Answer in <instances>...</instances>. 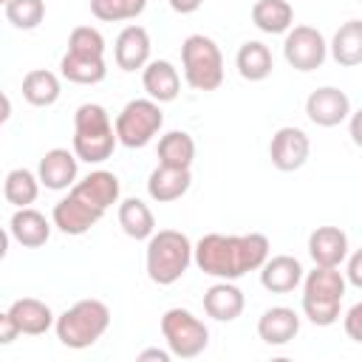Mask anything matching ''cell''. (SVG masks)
<instances>
[{"instance_id":"obj_1","label":"cell","mask_w":362,"mask_h":362,"mask_svg":"<svg viewBox=\"0 0 362 362\" xmlns=\"http://www.w3.org/2000/svg\"><path fill=\"white\" fill-rule=\"evenodd\" d=\"M272 243L260 232L249 235H221L209 232L195 243L192 263L218 280H240L249 272H260V266L269 260Z\"/></svg>"},{"instance_id":"obj_2","label":"cell","mask_w":362,"mask_h":362,"mask_svg":"<svg viewBox=\"0 0 362 362\" xmlns=\"http://www.w3.org/2000/svg\"><path fill=\"white\" fill-rule=\"evenodd\" d=\"M192 255H195V243L184 232L158 229L147 238V252H144L147 277L156 286H173L187 274Z\"/></svg>"},{"instance_id":"obj_3","label":"cell","mask_w":362,"mask_h":362,"mask_svg":"<svg viewBox=\"0 0 362 362\" xmlns=\"http://www.w3.org/2000/svg\"><path fill=\"white\" fill-rule=\"evenodd\" d=\"M119 144L116 124L110 122V113L96 105L85 102L74 113V153L85 164H102L113 156Z\"/></svg>"},{"instance_id":"obj_4","label":"cell","mask_w":362,"mask_h":362,"mask_svg":"<svg viewBox=\"0 0 362 362\" xmlns=\"http://www.w3.org/2000/svg\"><path fill=\"white\" fill-rule=\"evenodd\" d=\"M348 277L339 272V266H314L303 277V314L308 322L328 328L339 320L342 297H345Z\"/></svg>"},{"instance_id":"obj_5","label":"cell","mask_w":362,"mask_h":362,"mask_svg":"<svg viewBox=\"0 0 362 362\" xmlns=\"http://www.w3.org/2000/svg\"><path fill=\"white\" fill-rule=\"evenodd\" d=\"M107 328H110V308L93 297L76 300L71 308H65L57 317V325H54L57 339L74 351L96 345Z\"/></svg>"},{"instance_id":"obj_6","label":"cell","mask_w":362,"mask_h":362,"mask_svg":"<svg viewBox=\"0 0 362 362\" xmlns=\"http://www.w3.org/2000/svg\"><path fill=\"white\" fill-rule=\"evenodd\" d=\"M181 68L192 90H218L223 85V54L206 34H189L181 42Z\"/></svg>"},{"instance_id":"obj_7","label":"cell","mask_w":362,"mask_h":362,"mask_svg":"<svg viewBox=\"0 0 362 362\" xmlns=\"http://www.w3.org/2000/svg\"><path fill=\"white\" fill-rule=\"evenodd\" d=\"M116 136H119V144L130 147V150H139V147H147L158 130L164 127V113H161V102L156 99H130L119 113H116Z\"/></svg>"},{"instance_id":"obj_8","label":"cell","mask_w":362,"mask_h":362,"mask_svg":"<svg viewBox=\"0 0 362 362\" xmlns=\"http://www.w3.org/2000/svg\"><path fill=\"white\" fill-rule=\"evenodd\" d=\"M161 337L173 356L178 359H195L209 345V328L189 311V308H167L161 314Z\"/></svg>"},{"instance_id":"obj_9","label":"cell","mask_w":362,"mask_h":362,"mask_svg":"<svg viewBox=\"0 0 362 362\" xmlns=\"http://www.w3.org/2000/svg\"><path fill=\"white\" fill-rule=\"evenodd\" d=\"M283 57L294 71L311 74V71L322 68V62L328 57V42H325L322 31H317L314 25H291L283 40Z\"/></svg>"},{"instance_id":"obj_10","label":"cell","mask_w":362,"mask_h":362,"mask_svg":"<svg viewBox=\"0 0 362 362\" xmlns=\"http://www.w3.org/2000/svg\"><path fill=\"white\" fill-rule=\"evenodd\" d=\"M308 153H311V141L305 136V130L294 127V124H286L280 127L272 141H269V158L272 164L280 170V173H294L300 170L305 161H308Z\"/></svg>"},{"instance_id":"obj_11","label":"cell","mask_w":362,"mask_h":362,"mask_svg":"<svg viewBox=\"0 0 362 362\" xmlns=\"http://www.w3.org/2000/svg\"><path fill=\"white\" fill-rule=\"evenodd\" d=\"M305 116L317 127H337L351 116V99L345 90L334 85H322L308 93L305 99Z\"/></svg>"},{"instance_id":"obj_12","label":"cell","mask_w":362,"mask_h":362,"mask_svg":"<svg viewBox=\"0 0 362 362\" xmlns=\"http://www.w3.org/2000/svg\"><path fill=\"white\" fill-rule=\"evenodd\" d=\"M102 215H105V212L93 209L90 204H85V201H82L79 195H74L71 189H68V195L59 198V201L54 204V209H51L54 226H57L62 235H74V238L90 232V229L102 221Z\"/></svg>"},{"instance_id":"obj_13","label":"cell","mask_w":362,"mask_h":362,"mask_svg":"<svg viewBox=\"0 0 362 362\" xmlns=\"http://www.w3.org/2000/svg\"><path fill=\"white\" fill-rule=\"evenodd\" d=\"M37 175H40V181H42L45 189H54V192L71 189L79 181V156L74 150L54 147V150H48L40 158Z\"/></svg>"},{"instance_id":"obj_14","label":"cell","mask_w":362,"mask_h":362,"mask_svg":"<svg viewBox=\"0 0 362 362\" xmlns=\"http://www.w3.org/2000/svg\"><path fill=\"white\" fill-rule=\"evenodd\" d=\"M150 34L144 25H124L113 42V59L122 71L133 74V71H144V65L150 62Z\"/></svg>"},{"instance_id":"obj_15","label":"cell","mask_w":362,"mask_h":362,"mask_svg":"<svg viewBox=\"0 0 362 362\" xmlns=\"http://www.w3.org/2000/svg\"><path fill=\"white\" fill-rule=\"evenodd\" d=\"M74 195H79L85 204H90L93 209L99 212H107L113 204H119V192H122V184L116 178V173L110 170H90L85 178H79L74 187H71Z\"/></svg>"},{"instance_id":"obj_16","label":"cell","mask_w":362,"mask_h":362,"mask_svg":"<svg viewBox=\"0 0 362 362\" xmlns=\"http://www.w3.org/2000/svg\"><path fill=\"white\" fill-rule=\"evenodd\" d=\"M54 221H48L40 209L34 206H17L14 215L8 218V235L23 246V249H40L51 238Z\"/></svg>"},{"instance_id":"obj_17","label":"cell","mask_w":362,"mask_h":362,"mask_svg":"<svg viewBox=\"0 0 362 362\" xmlns=\"http://www.w3.org/2000/svg\"><path fill=\"white\" fill-rule=\"evenodd\" d=\"M303 263L291 255H269V260L260 266V286L272 294H288L297 286H303Z\"/></svg>"},{"instance_id":"obj_18","label":"cell","mask_w":362,"mask_h":362,"mask_svg":"<svg viewBox=\"0 0 362 362\" xmlns=\"http://www.w3.org/2000/svg\"><path fill=\"white\" fill-rule=\"evenodd\" d=\"M348 255V235L339 226H317L308 235V257L314 266H342Z\"/></svg>"},{"instance_id":"obj_19","label":"cell","mask_w":362,"mask_h":362,"mask_svg":"<svg viewBox=\"0 0 362 362\" xmlns=\"http://www.w3.org/2000/svg\"><path fill=\"white\" fill-rule=\"evenodd\" d=\"M246 308L243 291L232 280H218L204 291V311L218 322H235Z\"/></svg>"},{"instance_id":"obj_20","label":"cell","mask_w":362,"mask_h":362,"mask_svg":"<svg viewBox=\"0 0 362 362\" xmlns=\"http://www.w3.org/2000/svg\"><path fill=\"white\" fill-rule=\"evenodd\" d=\"M300 334V314L288 305H272L257 320V337L266 345H288Z\"/></svg>"},{"instance_id":"obj_21","label":"cell","mask_w":362,"mask_h":362,"mask_svg":"<svg viewBox=\"0 0 362 362\" xmlns=\"http://www.w3.org/2000/svg\"><path fill=\"white\" fill-rule=\"evenodd\" d=\"M192 187V173L184 167H167L158 164L150 178H147V195L158 204H173L178 198H184Z\"/></svg>"},{"instance_id":"obj_22","label":"cell","mask_w":362,"mask_h":362,"mask_svg":"<svg viewBox=\"0 0 362 362\" xmlns=\"http://www.w3.org/2000/svg\"><path fill=\"white\" fill-rule=\"evenodd\" d=\"M141 85H144L147 96L161 105L178 99V93H181V76L170 59H150L141 71Z\"/></svg>"},{"instance_id":"obj_23","label":"cell","mask_w":362,"mask_h":362,"mask_svg":"<svg viewBox=\"0 0 362 362\" xmlns=\"http://www.w3.org/2000/svg\"><path fill=\"white\" fill-rule=\"evenodd\" d=\"M6 311L14 317L20 334H28V337H40V334H45L48 328L57 325V317H54L51 305L37 300V297H20Z\"/></svg>"},{"instance_id":"obj_24","label":"cell","mask_w":362,"mask_h":362,"mask_svg":"<svg viewBox=\"0 0 362 362\" xmlns=\"http://www.w3.org/2000/svg\"><path fill=\"white\" fill-rule=\"evenodd\" d=\"M328 51L334 57L337 65L342 68H354V65H362V20H348L342 23L331 42H328Z\"/></svg>"},{"instance_id":"obj_25","label":"cell","mask_w":362,"mask_h":362,"mask_svg":"<svg viewBox=\"0 0 362 362\" xmlns=\"http://www.w3.org/2000/svg\"><path fill=\"white\" fill-rule=\"evenodd\" d=\"M235 65H238V74L246 79V82H263L272 68H274V59H272V51L266 42L260 40H246L238 54H235Z\"/></svg>"},{"instance_id":"obj_26","label":"cell","mask_w":362,"mask_h":362,"mask_svg":"<svg viewBox=\"0 0 362 362\" xmlns=\"http://www.w3.org/2000/svg\"><path fill=\"white\" fill-rule=\"evenodd\" d=\"M59 74L74 85H99L107 76V65H105V57L65 51L59 59Z\"/></svg>"},{"instance_id":"obj_27","label":"cell","mask_w":362,"mask_h":362,"mask_svg":"<svg viewBox=\"0 0 362 362\" xmlns=\"http://www.w3.org/2000/svg\"><path fill=\"white\" fill-rule=\"evenodd\" d=\"M62 93L59 76L48 68H34L23 76V99L34 107H51Z\"/></svg>"},{"instance_id":"obj_28","label":"cell","mask_w":362,"mask_h":362,"mask_svg":"<svg viewBox=\"0 0 362 362\" xmlns=\"http://www.w3.org/2000/svg\"><path fill=\"white\" fill-rule=\"evenodd\" d=\"M119 226L127 238L133 240H147L153 232H156V218H153V209L141 201V198H124L119 204Z\"/></svg>"},{"instance_id":"obj_29","label":"cell","mask_w":362,"mask_h":362,"mask_svg":"<svg viewBox=\"0 0 362 362\" xmlns=\"http://www.w3.org/2000/svg\"><path fill=\"white\" fill-rule=\"evenodd\" d=\"M252 23L263 34H286L294 25V8L288 0H255Z\"/></svg>"},{"instance_id":"obj_30","label":"cell","mask_w":362,"mask_h":362,"mask_svg":"<svg viewBox=\"0 0 362 362\" xmlns=\"http://www.w3.org/2000/svg\"><path fill=\"white\" fill-rule=\"evenodd\" d=\"M195 158V139L187 130H170L158 139V164L189 170Z\"/></svg>"},{"instance_id":"obj_31","label":"cell","mask_w":362,"mask_h":362,"mask_svg":"<svg viewBox=\"0 0 362 362\" xmlns=\"http://www.w3.org/2000/svg\"><path fill=\"white\" fill-rule=\"evenodd\" d=\"M40 175L25 170V167H14L8 170L6 181H3V195L11 206H31L40 195Z\"/></svg>"},{"instance_id":"obj_32","label":"cell","mask_w":362,"mask_h":362,"mask_svg":"<svg viewBox=\"0 0 362 362\" xmlns=\"http://www.w3.org/2000/svg\"><path fill=\"white\" fill-rule=\"evenodd\" d=\"M3 14L17 31H34L45 20V0H6Z\"/></svg>"},{"instance_id":"obj_33","label":"cell","mask_w":362,"mask_h":362,"mask_svg":"<svg viewBox=\"0 0 362 362\" xmlns=\"http://www.w3.org/2000/svg\"><path fill=\"white\" fill-rule=\"evenodd\" d=\"M147 8V0H90V14L102 23L136 20Z\"/></svg>"},{"instance_id":"obj_34","label":"cell","mask_w":362,"mask_h":362,"mask_svg":"<svg viewBox=\"0 0 362 362\" xmlns=\"http://www.w3.org/2000/svg\"><path fill=\"white\" fill-rule=\"evenodd\" d=\"M68 51L88 54V57H105V37L93 25H76L68 37Z\"/></svg>"},{"instance_id":"obj_35","label":"cell","mask_w":362,"mask_h":362,"mask_svg":"<svg viewBox=\"0 0 362 362\" xmlns=\"http://www.w3.org/2000/svg\"><path fill=\"white\" fill-rule=\"evenodd\" d=\"M342 325H345L348 339H354V342H359V345H362V300H359V303H354V305L345 311Z\"/></svg>"},{"instance_id":"obj_36","label":"cell","mask_w":362,"mask_h":362,"mask_svg":"<svg viewBox=\"0 0 362 362\" xmlns=\"http://www.w3.org/2000/svg\"><path fill=\"white\" fill-rule=\"evenodd\" d=\"M345 277H348V283H351V286L362 288V249H356V252H351V255H348Z\"/></svg>"},{"instance_id":"obj_37","label":"cell","mask_w":362,"mask_h":362,"mask_svg":"<svg viewBox=\"0 0 362 362\" xmlns=\"http://www.w3.org/2000/svg\"><path fill=\"white\" fill-rule=\"evenodd\" d=\"M17 337H20V328H17L14 317L8 311H3L0 314V345H11Z\"/></svg>"},{"instance_id":"obj_38","label":"cell","mask_w":362,"mask_h":362,"mask_svg":"<svg viewBox=\"0 0 362 362\" xmlns=\"http://www.w3.org/2000/svg\"><path fill=\"white\" fill-rule=\"evenodd\" d=\"M348 133H351V141L356 147H362V107L348 116Z\"/></svg>"},{"instance_id":"obj_39","label":"cell","mask_w":362,"mask_h":362,"mask_svg":"<svg viewBox=\"0 0 362 362\" xmlns=\"http://www.w3.org/2000/svg\"><path fill=\"white\" fill-rule=\"evenodd\" d=\"M201 3H204V0H170V8H173L175 14H192V11L201 8Z\"/></svg>"},{"instance_id":"obj_40","label":"cell","mask_w":362,"mask_h":362,"mask_svg":"<svg viewBox=\"0 0 362 362\" xmlns=\"http://www.w3.org/2000/svg\"><path fill=\"white\" fill-rule=\"evenodd\" d=\"M170 356H173V351H170V348H167V351H158V348H147V351H141V354H139V362H144V359L170 362Z\"/></svg>"},{"instance_id":"obj_41","label":"cell","mask_w":362,"mask_h":362,"mask_svg":"<svg viewBox=\"0 0 362 362\" xmlns=\"http://www.w3.org/2000/svg\"><path fill=\"white\" fill-rule=\"evenodd\" d=\"M359 3H362V0H359Z\"/></svg>"},{"instance_id":"obj_42","label":"cell","mask_w":362,"mask_h":362,"mask_svg":"<svg viewBox=\"0 0 362 362\" xmlns=\"http://www.w3.org/2000/svg\"><path fill=\"white\" fill-rule=\"evenodd\" d=\"M3 3H6V0H3Z\"/></svg>"}]
</instances>
